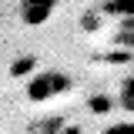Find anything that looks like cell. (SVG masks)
Here are the masks:
<instances>
[{
    "instance_id": "cell-6",
    "label": "cell",
    "mask_w": 134,
    "mask_h": 134,
    "mask_svg": "<svg viewBox=\"0 0 134 134\" xmlns=\"http://www.w3.org/2000/svg\"><path fill=\"white\" fill-rule=\"evenodd\" d=\"M114 40H117V47H124V50H134V27H121Z\"/></svg>"
},
{
    "instance_id": "cell-3",
    "label": "cell",
    "mask_w": 134,
    "mask_h": 134,
    "mask_svg": "<svg viewBox=\"0 0 134 134\" xmlns=\"http://www.w3.org/2000/svg\"><path fill=\"white\" fill-rule=\"evenodd\" d=\"M100 10H104L107 17L127 20V17H134V0H104V3H100Z\"/></svg>"
},
{
    "instance_id": "cell-10",
    "label": "cell",
    "mask_w": 134,
    "mask_h": 134,
    "mask_svg": "<svg viewBox=\"0 0 134 134\" xmlns=\"http://www.w3.org/2000/svg\"><path fill=\"white\" fill-rule=\"evenodd\" d=\"M84 27L94 30V27H97V14H87V17H84Z\"/></svg>"
},
{
    "instance_id": "cell-8",
    "label": "cell",
    "mask_w": 134,
    "mask_h": 134,
    "mask_svg": "<svg viewBox=\"0 0 134 134\" xmlns=\"http://www.w3.org/2000/svg\"><path fill=\"white\" fill-rule=\"evenodd\" d=\"M54 127H64V121L57 117V121H44V124H37L34 134H54Z\"/></svg>"
},
{
    "instance_id": "cell-2",
    "label": "cell",
    "mask_w": 134,
    "mask_h": 134,
    "mask_svg": "<svg viewBox=\"0 0 134 134\" xmlns=\"http://www.w3.org/2000/svg\"><path fill=\"white\" fill-rule=\"evenodd\" d=\"M57 10V0H20L17 3V17L27 24V27H40L47 24Z\"/></svg>"
},
{
    "instance_id": "cell-7",
    "label": "cell",
    "mask_w": 134,
    "mask_h": 134,
    "mask_svg": "<svg viewBox=\"0 0 134 134\" xmlns=\"http://www.w3.org/2000/svg\"><path fill=\"white\" fill-rule=\"evenodd\" d=\"M100 134H134V121H121V124H107Z\"/></svg>"
},
{
    "instance_id": "cell-4",
    "label": "cell",
    "mask_w": 134,
    "mask_h": 134,
    "mask_svg": "<svg viewBox=\"0 0 134 134\" xmlns=\"http://www.w3.org/2000/svg\"><path fill=\"white\" fill-rule=\"evenodd\" d=\"M117 100H121V107H124V111H134V74L121 84V97H117Z\"/></svg>"
},
{
    "instance_id": "cell-9",
    "label": "cell",
    "mask_w": 134,
    "mask_h": 134,
    "mask_svg": "<svg viewBox=\"0 0 134 134\" xmlns=\"http://www.w3.org/2000/svg\"><path fill=\"white\" fill-rule=\"evenodd\" d=\"M30 67H34V60H30V57H27V60H17V64L10 67V74H14V77H20V74H27Z\"/></svg>"
},
{
    "instance_id": "cell-1",
    "label": "cell",
    "mask_w": 134,
    "mask_h": 134,
    "mask_svg": "<svg viewBox=\"0 0 134 134\" xmlns=\"http://www.w3.org/2000/svg\"><path fill=\"white\" fill-rule=\"evenodd\" d=\"M70 74H64V70H37V74H30V81H27V100H34V104H44V100H54L60 97V94H67L70 91Z\"/></svg>"
},
{
    "instance_id": "cell-5",
    "label": "cell",
    "mask_w": 134,
    "mask_h": 134,
    "mask_svg": "<svg viewBox=\"0 0 134 134\" xmlns=\"http://www.w3.org/2000/svg\"><path fill=\"white\" fill-rule=\"evenodd\" d=\"M87 104H91V111H94V114H107V111L114 107V104H111V97H104V94H94Z\"/></svg>"
}]
</instances>
